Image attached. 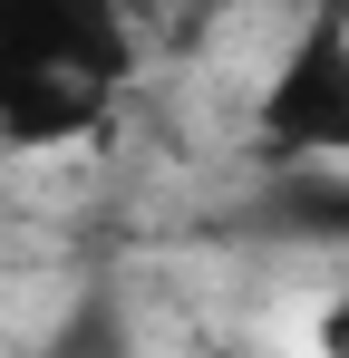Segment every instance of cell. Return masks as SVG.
Returning <instances> with one entry per match:
<instances>
[{"mask_svg": "<svg viewBox=\"0 0 349 358\" xmlns=\"http://www.w3.org/2000/svg\"><path fill=\"white\" fill-rule=\"evenodd\" d=\"M136 78L126 0H0V165L88 145Z\"/></svg>", "mask_w": 349, "mask_h": 358, "instance_id": "6da1fadb", "label": "cell"}, {"mask_svg": "<svg viewBox=\"0 0 349 358\" xmlns=\"http://www.w3.org/2000/svg\"><path fill=\"white\" fill-rule=\"evenodd\" d=\"M252 145L282 175H340L349 165V29L310 20L291 29V49L272 59L262 97H252Z\"/></svg>", "mask_w": 349, "mask_h": 358, "instance_id": "7a4b0ae2", "label": "cell"}, {"mask_svg": "<svg viewBox=\"0 0 349 358\" xmlns=\"http://www.w3.org/2000/svg\"><path fill=\"white\" fill-rule=\"evenodd\" d=\"M310 20H340V29H349V0H310Z\"/></svg>", "mask_w": 349, "mask_h": 358, "instance_id": "3957f363", "label": "cell"}]
</instances>
